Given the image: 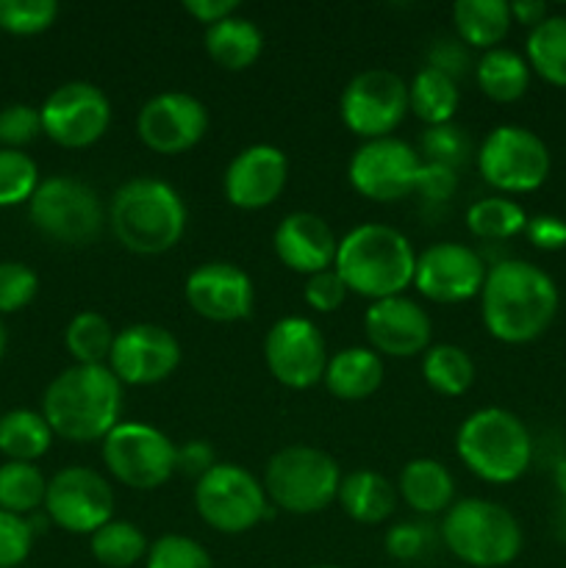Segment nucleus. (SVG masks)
<instances>
[{"mask_svg": "<svg viewBox=\"0 0 566 568\" xmlns=\"http://www.w3.org/2000/svg\"><path fill=\"white\" fill-rule=\"evenodd\" d=\"M560 294L542 266L505 258L488 266L481 288V320L488 336L503 344H530L549 331Z\"/></svg>", "mask_w": 566, "mask_h": 568, "instance_id": "f257e3e1", "label": "nucleus"}, {"mask_svg": "<svg viewBox=\"0 0 566 568\" xmlns=\"http://www.w3.org/2000/svg\"><path fill=\"white\" fill-rule=\"evenodd\" d=\"M122 388L125 386L105 364H72L44 388L42 416L53 436L64 442H103L122 422Z\"/></svg>", "mask_w": 566, "mask_h": 568, "instance_id": "f03ea898", "label": "nucleus"}, {"mask_svg": "<svg viewBox=\"0 0 566 568\" xmlns=\"http://www.w3.org/2000/svg\"><path fill=\"white\" fill-rule=\"evenodd\" d=\"M333 270L347 283L350 294L377 300L400 297L414 286L416 253L408 236L392 225L364 222L338 239Z\"/></svg>", "mask_w": 566, "mask_h": 568, "instance_id": "7ed1b4c3", "label": "nucleus"}, {"mask_svg": "<svg viewBox=\"0 0 566 568\" xmlns=\"http://www.w3.org/2000/svg\"><path fill=\"white\" fill-rule=\"evenodd\" d=\"M109 227L131 253H170L186 233V205L161 178H131L111 194Z\"/></svg>", "mask_w": 566, "mask_h": 568, "instance_id": "20e7f679", "label": "nucleus"}, {"mask_svg": "<svg viewBox=\"0 0 566 568\" xmlns=\"http://www.w3.org/2000/svg\"><path fill=\"white\" fill-rule=\"evenodd\" d=\"M455 453L477 480L508 486L530 466L533 438L525 422L511 410L481 408L461 422Z\"/></svg>", "mask_w": 566, "mask_h": 568, "instance_id": "39448f33", "label": "nucleus"}, {"mask_svg": "<svg viewBox=\"0 0 566 568\" xmlns=\"http://www.w3.org/2000/svg\"><path fill=\"white\" fill-rule=\"evenodd\" d=\"M442 541L447 552L472 568H503L522 552V525L505 505L492 499H461L442 519Z\"/></svg>", "mask_w": 566, "mask_h": 568, "instance_id": "423d86ee", "label": "nucleus"}, {"mask_svg": "<svg viewBox=\"0 0 566 568\" xmlns=\"http://www.w3.org/2000/svg\"><path fill=\"white\" fill-rule=\"evenodd\" d=\"M338 483L342 469L336 460L309 444L277 449L264 469L266 499L292 516H314L336 503Z\"/></svg>", "mask_w": 566, "mask_h": 568, "instance_id": "0eeeda50", "label": "nucleus"}, {"mask_svg": "<svg viewBox=\"0 0 566 568\" xmlns=\"http://www.w3.org/2000/svg\"><path fill=\"white\" fill-rule=\"evenodd\" d=\"M28 216L42 236L70 247L94 242L105 222L100 194L72 175L44 178L28 200Z\"/></svg>", "mask_w": 566, "mask_h": 568, "instance_id": "6e6552de", "label": "nucleus"}, {"mask_svg": "<svg viewBox=\"0 0 566 568\" xmlns=\"http://www.w3.org/2000/svg\"><path fill=\"white\" fill-rule=\"evenodd\" d=\"M198 516L222 536H242L270 514L264 483L239 464H216L194 483Z\"/></svg>", "mask_w": 566, "mask_h": 568, "instance_id": "1a4fd4ad", "label": "nucleus"}, {"mask_svg": "<svg viewBox=\"0 0 566 568\" xmlns=\"http://www.w3.org/2000/svg\"><path fill=\"white\" fill-rule=\"evenodd\" d=\"M549 148L538 133L522 125H497L477 150V170L497 192L527 194L549 178Z\"/></svg>", "mask_w": 566, "mask_h": 568, "instance_id": "9d476101", "label": "nucleus"}, {"mask_svg": "<svg viewBox=\"0 0 566 568\" xmlns=\"http://www.w3.org/2000/svg\"><path fill=\"white\" fill-rule=\"evenodd\" d=\"M175 444L159 427L122 419L103 438L109 475L133 491H155L175 475Z\"/></svg>", "mask_w": 566, "mask_h": 568, "instance_id": "9b49d317", "label": "nucleus"}, {"mask_svg": "<svg viewBox=\"0 0 566 568\" xmlns=\"http://www.w3.org/2000/svg\"><path fill=\"white\" fill-rule=\"evenodd\" d=\"M338 114L344 128L364 142L392 136L408 114V83L383 67L358 72L344 87Z\"/></svg>", "mask_w": 566, "mask_h": 568, "instance_id": "f8f14e48", "label": "nucleus"}, {"mask_svg": "<svg viewBox=\"0 0 566 568\" xmlns=\"http://www.w3.org/2000/svg\"><path fill=\"white\" fill-rule=\"evenodd\" d=\"M44 516L72 536H92L114 516L111 483L89 466H67L48 480Z\"/></svg>", "mask_w": 566, "mask_h": 568, "instance_id": "ddd939ff", "label": "nucleus"}, {"mask_svg": "<svg viewBox=\"0 0 566 568\" xmlns=\"http://www.w3.org/2000/svg\"><path fill=\"white\" fill-rule=\"evenodd\" d=\"M42 133L67 150L92 148L111 125V103L100 87L89 81H67L39 105Z\"/></svg>", "mask_w": 566, "mask_h": 568, "instance_id": "4468645a", "label": "nucleus"}, {"mask_svg": "<svg viewBox=\"0 0 566 568\" xmlns=\"http://www.w3.org/2000/svg\"><path fill=\"white\" fill-rule=\"evenodd\" d=\"M422 159L397 136L364 142L347 164L350 186L372 203H397L416 192Z\"/></svg>", "mask_w": 566, "mask_h": 568, "instance_id": "2eb2a0df", "label": "nucleus"}, {"mask_svg": "<svg viewBox=\"0 0 566 568\" xmlns=\"http://www.w3.org/2000/svg\"><path fill=\"white\" fill-rule=\"evenodd\" d=\"M264 361L270 375L281 386L292 388V392H305L325 377V336L305 316H283L266 331Z\"/></svg>", "mask_w": 566, "mask_h": 568, "instance_id": "dca6fc26", "label": "nucleus"}, {"mask_svg": "<svg viewBox=\"0 0 566 568\" xmlns=\"http://www.w3.org/2000/svg\"><path fill=\"white\" fill-rule=\"evenodd\" d=\"M486 272L488 266L477 250L461 242H438L416 255L414 286L431 303L455 305L481 297Z\"/></svg>", "mask_w": 566, "mask_h": 568, "instance_id": "f3484780", "label": "nucleus"}, {"mask_svg": "<svg viewBox=\"0 0 566 568\" xmlns=\"http://www.w3.org/2000/svg\"><path fill=\"white\" fill-rule=\"evenodd\" d=\"M181 364V344L166 327L137 322L114 336L109 369L122 386H155L172 377Z\"/></svg>", "mask_w": 566, "mask_h": 568, "instance_id": "a211bd4d", "label": "nucleus"}, {"mask_svg": "<svg viewBox=\"0 0 566 568\" xmlns=\"http://www.w3.org/2000/svg\"><path fill=\"white\" fill-rule=\"evenodd\" d=\"M209 109L189 92H159L139 109L137 133L159 155H181L203 142Z\"/></svg>", "mask_w": 566, "mask_h": 568, "instance_id": "6ab92c4d", "label": "nucleus"}, {"mask_svg": "<svg viewBox=\"0 0 566 568\" xmlns=\"http://www.w3.org/2000/svg\"><path fill=\"white\" fill-rule=\"evenodd\" d=\"M189 308L209 322H242L255 305V286L242 266L231 261H209L189 272L183 283Z\"/></svg>", "mask_w": 566, "mask_h": 568, "instance_id": "aec40b11", "label": "nucleus"}, {"mask_svg": "<svg viewBox=\"0 0 566 568\" xmlns=\"http://www.w3.org/2000/svg\"><path fill=\"white\" fill-rule=\"evenodd\" d=\"M289 181V159L275 144H250L236 153L222 178V192L233 209H270Z\"/></svg>", "mask_w": 566, "mask_h": 568, "instance_id": "412c9836", "label": "nucleus"}, {"mask_svg": "<svg viewBox=\"0 0 566 568\" xmlns=\"http://www.w3.org/2000/svg\"><path fill=\"white\" fill-rule=\"evenodd\" d=\"M364 333L370 347L388 358H414L431 347L433 322L416 300L388 297L370 303L364 314Z\"/></svg>", "mask_w": 566, "mask_h": 568, "instance_id": "4be33fe9", "label": "nucleus"}, {"mask_svg": "<svg viewBox=\"0 0 566 568\" xmlns=\"http://www.w3.org/2000/svg\"><path fill=\"white\" fill-rule=\"evenodd\" d=\"M272 247L277 261L297 275H316L331 270L336 261L338 239L333 227L311 211H294L283 216L281 225L272 233Z\"/></svg>", "mask_w": 566, "mask_h": 568, "instance_id": "5701e85b", "label": "nucleus"}, {"mask_svg": "<svg viewBox=\"0 0 566 568\" xmlns=\"http://www.w3.org/2000/svg\"><path fill=\"white\" fill-rule=\"evenodd\" d=\"M383 361L372 347H344L327 358V369L322 383L327 392L344 403H361L381 388Z\"/></svg>", "mask_w": 566, "mask_h": 568, "instance_id": "b1692460", "label": "nucleus"}, {"mask_svg": "<svg viewBox=\"0 0 566 568\" xmlns=\"http://www.w3.org/2000/svg\"><path fill=\"white\" fill-rule=\"evenodd\" d=\"M397 494L416 514H447L449 505L455 503V480L442 460L414 458L400 471Z\"/></svg>", "mask_w": 566, "mask_h": 568, "instance_id": "393cba45", "label": "nucleus"}, {"mask_svg": "<svg viewBox=\"0 0 566 568\" xmlns=\"http://www.w3.org/2000/svg\"><path fill=\"white\" fill-rule=\"evenodd\" d=\"M397 497L400 494L392 480L372 469H355L350 475H342L336 503L358 525H381V521L392 519Z\"/></svg>", "mask_w": 566, "mask_h": 568, "instance_id": "a878e982", "label": "nucleus"}, {"mask_svg": "<svg viewBox=\"0 0 566 568\" xmlns=\"http://www.w3.org/2000/svg\"><path fill=\"white\" fill-rule=\"evenodd\" d=\"M261 50H264V33L250 17L233 14L205 28V53L222 70H247L259 61Z\"/></svg>", "mask_w": 566, "mask_h": 568, "instance_id": "bb28decb", "label": "nucleus"}, {"mask_svg": "<svg viewBox=\"0 0 566 568\" xmlns=\"http://www.w3.org/2000/svg\"><path fill=\"white\" fill-rule=\"evenodd\" d=\"M453 26L466 48L494 50L508 37L514 17L505 0H458L453 3Z\"/></svg>", "mask_w": 566, "mask_h": 568, "instance_id": "cd10ccee", "label": "nucleus"}, {"mask_svg": "<svg viewBox=\"0 0 566 568\" xmlns=\"http://www.w3.org/2000/svg\"><path fill=\"white\" fill-rule=\"evenodd\" d=\"M530 75L533 70L525 55L511 48L486 50L475 61L477 87L494 103H514V100L525 98V92L530 89Z\"/></svg>", "mask_w": 566, "mask_h": 568, "instance_id": "c85d7f7f", "label": "nucleus"}, {"mask_svg": "<svg viewBox=\"0 0 566 568\" xmlns=\"http://www.w3.org/2000/svg\"><path fill=\"white\" fill-rule=\"evenodd\" d=\"M53 430L42 410L17 408L0 416V455L17 464H37L53 444Z\"/></svg>", "mask_w": 566, "mask_h": 568, "instance_id": "c756f323", "label": "nucleus"}, {"mask_svg": "<svg viewBox=\"0 0 566 568\" xmlns=\"http://www.w3.org/2000/svg\"><path fill=\"white\" fill-rule=\"evenodd\" d=\"M461 105L458 81L433 67H422L408 83V111H414L427 128L449 125Z\"/></svg>", "mask_w": 566, "mask_h": 568, "instance_id": "7c9ffc66", "label": "nucleus"}, {"mask_svg": "<svg viewBox=\"0 0 566 568\" xmlns=\"http://www.w3.org/2000/svg\"><path fill=\"white\" fill-rule=\"evenodd\" d=\"M525 59L542 81L566 89V14H549L530 28Z\"/></svg>", "mask_w": 566, "mask_h": 568, "instance_id": "2f4dec72", "label": "nucleus"}, {"mask_svg": "<svg viewBox=\"0 0 566 568\" xmlns=\"http://www.w3.org/2000/svg\"><path fill=\"white\" fill-rule=\"evenodd\" d=\"M422 377L442 397H461L475 383V364L458 344H431L422 355Z\"/></svg>", "mask_w": 566, "mask_h": 568, "instance_id": "473e14b6", "label": "nucleus"}, {"mask_svg": "<svg viewBox=\"0 0 566 568\" xmlns=\"http://www.w3.org/2000/svg\"><path fill=\"white\" fill-rule=\"evenodd\" d=\"M527 220L530 216L525 214V209L505 194L475 200L466 209V227L472 236L483 239V242H505V239L519 236L525 233Z\"/></svg>", "mask_w": 566, "mask_h": 568, "instance_id": "72a5a7b5", "label": "nucleus"}, {"mask_svg": "<svg viewBox=\"0 0 566 568\" xmlns=\"http://www.w3.org/2000/svg\"><path fill=\"white\" fill-rule=\"evenodd\" d=\"M89 549L92 558L105 568H131L142 564L150 552V541L133 521L111 519L100 530L89 536Z\"/></svg>", "mask_w": 566, "mask_h": 568, "instance_id": "f704fd0d", "label": "nucleus"}, {"mask_svg": "<svg viewBox=\"0 0 566 568\" xmlns=\"http://www.w3.org/2000/svg\"><path fill=\"white\" fill-rule=\"evenodd\" d=\"M111 322L98 311H81L70 320L64 331V347L72 361L81 366H103L109 364L111 347H114Z\"/></svg>", "mask_w": 566, "mask_h": 568, "instance_id": "c9c22d12", "label": "nucleus"}, {"mask_svg": "<svg viewBox=\"0 0 566 568\" xmlns=\"http://www.w3.org/2000/svg\"><path fill=\"white\" fill-rule=\"evenodd\" d=\"M44 494H48V480L37 464L6 460L0 466V510L28 519L39 508H44Z\"/></svg>", "mask_w": 566, "mask_h": 568, "instance_id": "e433bc0d", "label": "nucleus"}, {"mask_svg": "<svg viewBox=\"0 0 566 568\" xmlns=\"http://www.w3.org/2000/svg\"><path fill=\"white\" fill-rule=\"evenodd\" d=\"M39 178L37 161L22 150L0 148V209L22 205L33 197Z\"/></svg>", "mask_w": 566, "mask_h": 568, "instance_id": "4c0bfd02", "label": "nucleus"}, {"mask_svg": "<svg viewBox=\"0 0 566 568\" xmlns=\"http://www.w3.org/2000/svg\"><path fill=\"white\" fill-rule=\"evenodd\" d=\"M59 17L53 0H0V31L14 37H37Z\"/></svg>", "mask_w": 566, "mask_h": 568, "instance_id": "58836bf2", "label": "nucleus"}, {"mask_svg": "<svg viewBox=\"0 0 566 568\" xmlns=\"http://www.w3.org/2000/svg\"><path fill=\"white\" fill-rule=\"evenodd\" d=\"M144 568H216L209 549L189 536L166 532L150 544Z\"/></svg>", "mask_w": 566, "mask_h": 568, "instance_id": "ea45409f", "label": "nucleus"}, {"mask_svg": "<svg viewBox=\"0 0 566 568\" xmlns=\"http://www.w3.org/2000/svg\"><path fill=\"white\" fill-rule=\"evenodd\" d=\"M422 155H425L422 161L458 170V166H464L472 155L469 136H466L464 128L453 125V122H449V125L425 128V133H422Z\"/></svg>", "mask_w": 566, "mask_h": 568, "instance_id": "a19ab883", "label": "nucleus"}, {"mask_svg": "<svg viewBox=\"0 0 566 568\" xmlns=\"http://www.w3.org/2000/svg\"><path fill=\"white\" fill-rule=\"evenodd\" d=\"M39 292V277L22 261H0V316L17 314L33 303Z\"/></svg>", "mask_w": 566, "mask_h": 568, "instance_id": "79ce46f5", "label": "nucleus"}, {"mask_svg": "<svg viewBox=\"0 0 566 568\" xmlns=\"http://www.w3.org/2000/svg\"><path fill=\"white\" fill-rule=\"evenodd\" d=\"M42 133L39 109L28 103H11L0 109V148L20 150Z\"/></svg>", "mask_w": 566, "mask_h": 568, "instance_id": "37998d69", "label": "nucleus"}, {"mask_svg": "<svg viewBox=\"0 0 566 568\" xmlns=\"http://www.w3.org/2000/svg\"><path fill=\"white\" fill-rule=\"evenodd\" d=\"M33 527L26 516L0 510V568H17L28 560L33 549Z\"/></svg>", "mask_w": 566, "mask_h": 568, "instance_id": "c03bdc74", "label": "nucleus"}, {"mask_svg": "<svg viewBox=\"0 0 566 568\" xmlns=\"http://www.w3.org/2000/svg\"><path fill=\"white\" fill-rule=\"evenodd\" d=\"M347 294H350L347 283L342 281V275H338L333 266L331 270L305 277L303 300L309 303V308L320 311V314H333V311L342 308Z\"/></svg>", "mask_w": 566, "mask_h": 568, "instance_id": "a18cd8bd", "label": "nucleus"}, {"mask_svg": "<svg viewBox=\"0 0 566 568\" xmlns=\"http://www.w3.org/2000/svg\"><path fill=\"white\" fill-rule=\"evenodd\" d=\"M383 547H386L388 558L400 560V564L422 558L427 549V527L416 525V521L392 525L386 530V538H383Z\"/></svg>", "mask_w": 566, "mask_h": 568, "instance_id": "49530a36", "label": "nucleus"}, {"mask_svg": "<svg viewBox=\"0 0 566 568\" xmlns=\"http://www.w3.org/2000/svg\"><path fill=\"white\" fill-rule=\"evenodd\" d=\"M425 67H433V70L444 72V75L453 78V81H458L461 75L475 70V64H472L469 59V48H466L458 37L438 39V42L431 48V53H427Z\"/></svg>", "mask_w": 566, "mask_h": 568, "instance_id": "de8ad7c7", "label": "nucleus"}, {"mask_svg": "<svg viewBox=\"0 0 566 568\" xmlns=\"http://www.w3.org/2000/svg\"><path fill=\"white\" fill-rule=\"evenodd\" d=\"M455 189H458V170L422 161L420 178H416V192H420L422 197L433 200V203H447L455 194Z\"/></svg>", "mask_w": 566, "mask_h": 568, "instance_id": "09e8293b", "label": "nucleus"}, {"mask_svg": "<svg viewBox=\"0 0 566 568\" xmlns=\"http://www.w3.org/2000/svg\"><path fill=\"white\" fill-rule=\"evenodd\" d=\"M216 464H220V460H216L214 447H211L209 442H203V438H194V442L181 444V447L175 449V471L194 477V483L203 475H209Z\"/></svg>", "mask_w": 566, "mask_h": 568, "instance_id": "8fccbe9b", "label": "nucleus"}, {"mask_svg": "<svg viewBox=\"0 0 566 568\" xmlns=\"http://www.w3.org/2000/svg\"><path fill=\"white\" fill-rule=\"evenodd\" d=\"M525 236L533 247L547 250V253H555V250L566 247V220L553 214H538L527 220Z\"/></svg>", "mask_w": 566, "mask_h": 568, "instance_id": "3c124183", "label": "nucleus"}, {"mask_svg": "<svg viewBox=\"0 0 566 568\" xmlns=\"http://www.w3.org/2000/svg\"><path fill=\"white\" fill-rule=\"evenodd\" d=\"M183 11L209 28L228 20V17L239 14V3L236 0H186V3H183Z\"/></svg>", "mask_w": 566, "mask_h": 568, "instance_id": "603ef678", "label": "nucleus"}, {"mask_svg": "<svg viewBox=\"0 0 566 568\" xmlns=\"http://www.w3.org/2000/svg\"><path fill=\"white\" fill-rule=\"evenodd\" d=\"M511 17H514V22H519V26L536 28L538 22L547 20L549 9L542 0H516V3H511Z\"/></svg>", "mask_w": 566, "mask_h": 568, "instance_id": "864d4df0", "label": "nucleus"}, {"mask_svg": "<svg viewBox=\"0 0 566 568\" xmlns=\"http://www.w3.org/2000/svg\"><path fill=\"white\" fill-rule=\"evenodd\" d=\"M553 480H555V488H558V491L566 497V458H560L558 464H555Z\"/></svg>", "mask_w": 566, "mask_h": 568, "instance_id": "5fc2aeb1", "label": "nucleus"}, {"mask_svg": "<svg viewBox=\"0 0 566 568\" xmlns=\"http://www.w3.org/2000/svg\"><path fill=\"white\" fill-rule=\"evenodd\" d=\"M6 355V327H3V322H0V358H3Z\"/></svg>", "mask_w": 566, "mask_h": 568, "instance_id": "6e6d98bb", "label": "nucleus"}, {"mask_svg": "<svg viewBox=\"0 0 566 568\" xmlns=\"http://www.w3.org/2000/svg\"><path fill=\"white\" fill-rule=\"evenodd\" d=\"M311 568H342V566H333V564H322V566H311Z\"/></svg>", "mask_w": 566, "mask_h": 568, "instance_id": "4d7b16f0", "label": "nucleus"}]
</instances>
